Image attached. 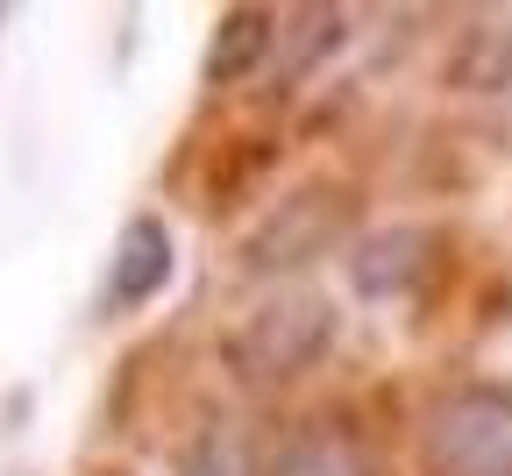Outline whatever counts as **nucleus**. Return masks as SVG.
Segmentation results:
<instances>
[{
    "label": "nucleus",
    "mask_w": 512,
    "mask_h": 476,
    "mask_svg": "<svg viewBox=\"0 0 512 476\" xmlns=\"http://www.w3.org/2000/svg\"><path fill=\"white\" fill-rule=\"evenodd\" d=\"M335 342V299L328 292H278L264 299L235 334H228V370L242 384H285V377H306Z\"/></svg>",
    "instance_id": "1"
},
{
    "label": "nucleus",
    "mask_w": 512,
    "mask_h": 476,
    "mask_svg": "<svg viewBox=\"0 0 512 476\" xmlns=\"http://www.w3.org/2000/svg\"><path fill=\"white\" fill-rule=\"evenodd\" d=\"M427 469L434 476H512V398L505 391H456L427 413Z\"/></svg>",
    "instance_id": "2"
},
{
    "label": "nucleus",
    "mask_w": 512,
    "mask_h": 476,
    "mask_svg": "<svg viewBox=\"0 0 512 476\" xmlns=\"http://www.w3.org/2000/svg\"><path fill=\"white\" fill-rule=\"evenodd\" d=\"M349 221H356V199L342 185H306V192L278 199L271 221L242 242V263L256 270V278H271V270H299L313 256H328L349 235Z\"/></svg>",
    "instance_id": "3"
},
{
    "label": "nucleus",
    "mask_w": 512,
    "mask_h": 476,
    "mask_svg": "<svg viewBox=\"0 0 512 476\" xmlns=\"http://www.w3.org/2000/svg\"><path fill=\"white\" fill-rule=\"evenodd\" d=\"M171 285V228L164 221H150V214H136L121 228V242H114V256H107V306H150L157 292Z\"/></svg>",
    "instance_id": "4"
},
{
    "label": "nucleus",
    "mask_w": 512,
    "mask_h": 476,
    "mask_svg": "<svg viewBox=\"0 0 512 476\" xmlns=\"http://www.w3.org/2000/svg\"><path fill=\"white\" fill-rule=\"evenodd\" d=\"M427 249H434V235H427V228L370 235V242L349 256V278H356V292H363V299H399V292H413V278L427 270Z\"/></svg>",
    "instance_id": "5"
},
{
    "label": "nucleus",
    "mask_w": 512,
    "mask_h": 476,
    "mask_svg": "<svg viewBox=\"0 0 512 476\" xmlns=\"http://www.w3.org/2000/svg\"><path fill=\"white\" fill-rule=\"evenodd\" d=\"M271 43H278V15H264V8H228L221 29H214V50H207V79H214V86L249 79L256 64H264Z\"/></svg>",
    "instance_id": "6"
},
{
    "label": "nucleus",
    "mask_w": 512,
    "mask_h": 476,
    "mask_svg": "<svg viewBox=\"0 0 512 476\" xmlns=\"http://www.w3.org/2000/svg\"><path fill=\"white\" fill-rule=\"evenodd\" d=\"M448 79L470 86V93H498V86H512V36H498V29H470L463 50L448 57Z\"/></svg>",
    "instance_id": "7"
},
{
    "label": "nucleus",
    "mask_w": 512,
    "mask_h": 476,
    "mask_svg": "<svg viewBox=\"0 0 512 476\" xmlns=\"http://www.w3.org/2000/svg\"><path fill=\"white\" fill-rule=\"evenodd\" d=\"M278 476H363V462H356V448H349L342 434H320V427H306V434L285 448Z\"/></svg>",
    "instance_id": "8"
},
{
    "label": "nucleus",
    "mask_w": 512,
    "mask_h": 476,
    "mask_svg": "<svg viewBox=\"0 0 512 476\" xmlns=\"http://www.w3.org/2000/svg\"><path fill=\"white\" fill-rule=\"evenodd\" d=\"M178 476H256V462H249V441L235 427H207L200 441L185 448V469Z\"/></svg>",
    "instance_id": "9"
}]
</instances>
